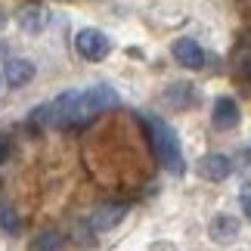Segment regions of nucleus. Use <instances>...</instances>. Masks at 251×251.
Here are the masks:
<instances>
[{"label": "nucleus", "mask_w": 251, "mask_h": 251, "mask_svg": "<svg viewBox=\"0 0 251 251\" xmlns=\"http://www.w3.org/2000/svg\"><path fill=\"white\" fill-rule=\"evenodd\" d=\"M121 100L109 84H93L87 90H65L62 96H56L50 105L37 109V118L53 124V127H84L90 124L100 112L115 109Z\"/></svg>", "instance_id": "nucleus-1"}, {"label": "nucleus", "mask_w": 251, "mask_h": 251, "mask_svg": "<svg viewBox=\"0 0 251 251\" xmlns=\"http://www.w3.org/2000/svg\"><path fill=\"white\" fill-rule=\"evenodd\" d=\"M140 121L146 124L149 143H152V149H155L158 161L174 177H180V174L186 171V161H183V149H180V140H177V133H174V127L168 121H161L158 115H140Z\"/></svg>", "instance_id": "nucleus-2"}, {"label": "nucleus", "mask_w": 251, "mask_h": 251, "mask_svg": "<svg viewBox=\"0 0 251 251\" xmlns=\"http://www.w3.org/2000/svg\"><path fill=\"white\" fill-rule=\"evenodd\" d=\"M75 50H78V56L87 62H100V59L109 56L112 44L100 28H81V31L75 34Z\"/></svg>", "instance_id": "nucleus-3"}, {"label": "nucleus", "mask_w": 251, "mask_h": 251, "mask_svg": "<svg viewBox=\"0 0 251 251\" xmlns=\"http://www.w3.org/2000/svg\"><path fill=\"white\" fill-rule=\"evenodd\" d=\"M124 217H127V205H118V201H112V205H100L90 214V229H93V233H109V229H115Z\"/></svg>", "instance_id": "nucleus-4"}, {"label": "nucleus", "mask_w": 251, "mask_h": 251, "mask_svg": "<svg viewBox=\"0 0 251 251\" xmlns=\"http://www.w3.org/2000/svg\"><path fill=\"white\" fill-rule=\"evenodd\" d=\"M171 53H174V59H177L183 69L199 72L201 65H205V50H201V47L192 41V37H180V41H174Z\"/></svg>", "instance_id": "nucleus-5"}, {"label": "nucleus", "mask_w": 251, "mask_h": 251, "mask_svg": "<svg viewBox=\"0 0 251 251\" xmlns=\"http://www.w3.org/2000/svg\"><path fill=\"white\" fill-rule=\"evenodd\" d=\"M199 174L205 180H211V183H220V180H226L229 174H233V161L226 155H220V152H211V155L199 158Z\"/></svg>", "instance_id": "nucleus-6"}, {"label": "nucleus", "mask_w": 251, "mask_h": 251, "mask_svg": "<svg viewBox=\"0 0 251 251\" xmlns=\"http://www.w3.org/2000/svg\"><path fill=\"white\" fill-rule=\"evenodd\" d=\"M239 118H242V112H239V105L233 96H220V100H214V112H211V121H214L217 130H233Z\"/></svg>", "instance_id": "nucleus-7"}, {"label": "nucleus", "mask_w": 251, "mask_h": 251, "mask_svg": "<svg viewBox=\"0 0 251 251\" xmlns=\"http://www.w3.org/2000/svg\"><path fill=\"white\" fill-rule=\"evenodd\" d=\"M16 22L22 25V31L37 34V31H44V28H47V22H50V13H47L44 3H25V6L16 13Z\"/></svg>", "instance_id": "nucleus-8"}, {"label": "nucleus", "mask_w": 251, "mask_h": 251, "mask_svg": "<svg viewBox=\"0 0 251 251\" xmlns=\"http://www.w3.org/2000/svg\"><path fill=\"white\" fill-rule=\"evenodd\" d=\"M3 81L13 87V90H19V87H25L28 81H34V65L28 59H9L6 69H3Z\"/></svg>", "instance_id": "nucleus-9"}, {"label": "nucleus", "mask_w": 251, "mask_h": 251, "mask_svg": "<svg viewBox=\"0 0 251 251\" xmlns=\"http://www.w3.org/2000/svg\"><path fill=\"white\" fill-rule=\"evenodd\" d=\"M239 236V220L229 217V214H220L211 220V239L214 242H233V239Z\"/></svg>", "instance_id": "nucleus-10"}, {"label": "nucleus", "mask_w": 251, "mask_h": 251, "mask_svg": "<svg viewBox=\"0 0 251 251\" xmlns=\"http://www.w3.org/2000/svg\"><path fill=\"white\" fill-rule=\"evenodd\" d=\"M0 229L9 236H16L19 229H22V220H19V214L13 208H0Z\"/></svg>", "instance_id": "nucleus-11"}, {"label": "nucleus", "mask_w": 251, "mask_h": 251, "mask_svg": "<svg viewBox=\"0 0 251 251\" xmlns=\"http://www.w3.org/2000/svg\"><path fill=\"white\" fill-rule=\"evenodd\" d=\"M165 100H168L171 105H186V102L192 100V87H189V84H174V90L165 96Z\"/></svg>", "instance_id": "nucleus-12"}, {"label": "nucleus", "mask_w": 251, "mask_h": 251, "mask_svg": "<svg viewBox=\"0 0 251 251\" xmlns=\"http://www.w3.org/2000/svg\"><path fill=\"white\" fill-rule=\"evenodd\" d=\"M31 245H34V248H62V245H65V239H62L59 233H53V229H50V233H41Z\"/></svg>", "instance_id": "nucleus-13"}, {"label": "nucleus", "mask_w": 251, "mask_h": 251, "mask_svg": "<svg viewBox=\"0 0 251 251\" xmlns=\"http://www.w3.org/2000/svg\"><path fill=\"white\" fill-rule=\"evenodd\" d=\"M239 201H242V211H245V217H248V224H251V183H245V186H242Z\"/></svg>", "instance_id": "nucleus-14"}, {"label": "nucleus", "mask_w": 251, "mask_h": 251, "mask_svg": "<svg viewBox=\"0 0 251 251\" xmlns=\"http://www.w3.org/2000/svg\"><path fill=\"white\" fill-rule=\"evenodd\" d=\"M245 75H248V78H251V62H248V65H245Z\"/></svg>", "instance_id": "nucleus-15"}, {"label": "nucleus", "mask_w": 251, "mask_h": 251, "mask_svg": "<svg viewBox=\"0 0 251 251\" xmlns=\"http://www.w3.org/2000/svg\"><path fill=\"white\" fill-rule=\"evenodd\" d=\"M0 28H3V16H0Z\"/></svg>", "instance_id": "nucleus-16"}, {"label": "nucleus", "mask_w": 251, "mask_h": 251, "mask_svg": "<svg viewBox=\"0 0 251 251\" xmlns=\"http://www.w3.org/2000/svg\"><path fill=\"white\" fill-rule=\"evenodd\" d=\"M0 87H3V78H0Z\"/></svg>", "instance_id": "nucleus-17"}]
</instances>
